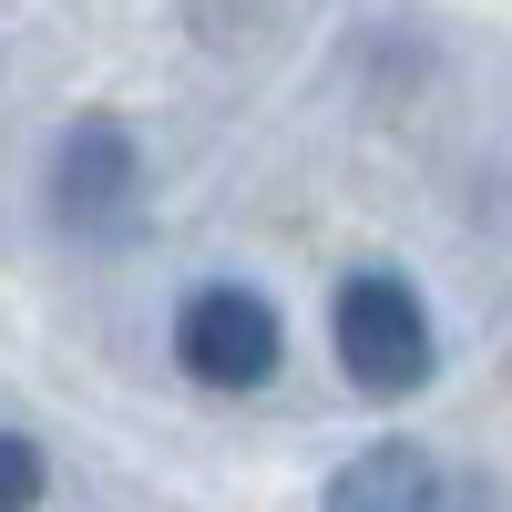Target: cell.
<instances>
[{
    "mask_svg": "<svg viewBox=\"0 0 512 512\" xmlns=\"http://www.w3.org/2000/svg\"><path fill=\"white\" fill-rule=\"evenodd\" d=\"M287 359V318L267 308L256 287H195L175 308V369L195 379V390H267Z\"/></svg>",
    "mask_w": 512,
    "mask_h": 512,
    "instance_id": "7a4b0ae2",
    "label": "cell"
},
{
    "mask_svg": "<svg viewBox=\"0 0 512 512\" xmlns=\"http://www.w3.org/2000/svg\"><path fill=\"white\" fill-rule=\"evenodd\" d=\"M431 451L420 441H369L359 461H338L328 472V502L318 512H431Z\"/></svg>",
    "mask_w": 512,
    "mask_h": 512,
    "instance_id": "277c9868",
    "label": "cell"
},
{
    "mask_svg": "<svg viewBox=\"0 0 512 512\" xmlns=\"http://www.w3.org/2000/svg\"><path fill=\"white\" fill-rule=\"evenodd\" d=\"M328 338H338V369H349V390H369V400H410V390H431V369H441L431 308H420V287L390 277V267H359L349 287H338Z\"/></svg>",
    "mask_w": 512,
    "mask_h": 512,
    "instance_id": "6da1fadb",
    "label": "cell"
},
{
    "mask_svg": "<svg viewBox=\"0 0 512 512\" xmlns=\"http://www.w3.org/2000/svg\"><path fill=\"white\" fill-rule=\"evenodd\" d=\"M41 441H21V431H0V512H41Z\"/></svg>",
    "mask_w": 512,
    "mask_h": 512,
    "instance_id": "5b68a950",
    "label": "cell"
},
{
    "mask_svg": "<svg viewBox=\"0 0 512 512\" xmlns=\"http://www.w3.org/2000/svg\"><path fill=\"white\" fill-rule=\"evenodd\" d=\"M134 185H144V154L113 113H82L62 154H52V226L62 236H113L134 216Z\"/></svg>",
    "mask_w": 512,
    "mask_h": 512,
    "instance_id": "3957f363",
    "label": "cell"
},
{
    "mask_svg": "<svg viewBox=\"0 0 512 512\" xmlns=\"http://www.w3.org/2000/svg\"><path fill=\"white\" fill-rule=\"evenodd\" d=\"M431 512H502V492L482 472H451V482H431Z\"/></svg>",
    "mask_w": 512,
    "mask_h": 512,
    "instance_id": "8992f818",
    "label": "cell"
}]
</instances>
